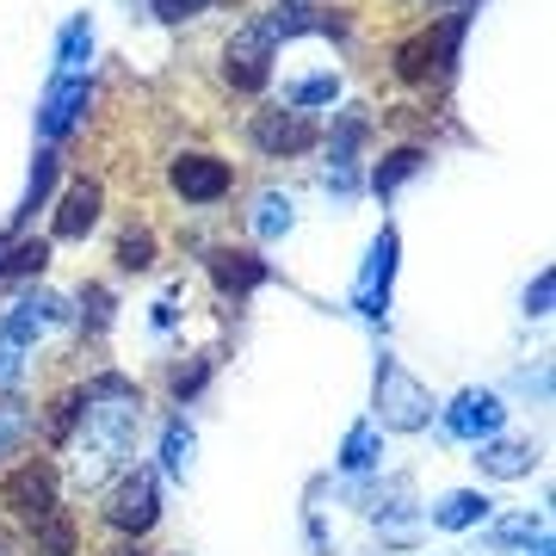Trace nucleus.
Masks as SVG:
<instances>
[{"mask_svg": "<svg viewBox=\"0 0 556 556\" xmlns=\"http://www.w3.org/2000/svg\"><path fill=\"white\" fill-rule=\"evenodd\" d=\"M137 433H142V390L118 371H100V378L80 383V427H75V445L80 464L75 477L87 489H100L112 470H124V457L137 452Z\"/></svg>", "mask_w": 556, "mask_h": 556, "instance_id": "1", "label": "nucleus"}, {"mask_svg": "<svg viewBox=\"0 0 556 556\" xmlns=\"http://www.w3.org/2000/svg\"><path fill=\"white\" fill-rule=\"evenodd\" d=\"M464 31H470V13H445V20H427L420 31L390 50V68L408 87H433V80L457 75V50H464Z\"/></svg>", "mask_w": 556, "mask_h": 556, "instance_id": "2", "label": "nucleus"}, {"mask_svg": "<svg viewBox=\"0 0 556 556\" xmlns=\"http://www.w3.org/2000/svg\"><path fill=\"white\" fill-rule=\"evenodd\" d=\"M427 420H433V390L402 358L383 353L378 378H371V427H383V433H420Z\"/></svg>", "mask_w": 556, "mask_h": 556, "instance_id": "3", "label": "nucleus"}, {"mask_svg": "<svg viewBox=\"0 0 556 556\" xmlns=\"http://www.w3.org/2000/svg\"><path fill=\"white\" fill-rule=\"evenodd\" d=\"M100 519L118 538H149V532H155V519H161V477H155V470L124 464L118 477L100 489Z\"/></svg>", "mask_w": 556, "mask_h": 556, "instance_id": "4", "label": "nucleus"}, {"mask_svg": "<svg viewBox=\"0 0 556 556\" xmlns=\"http://www.w3.org/2000/svg\"><path fill=\"white\" fill-rule=\"evenodd\" d=\"M0 507L20 526H43L50 514H62V470L50 457H20L7 477H0Z\"/></svg>", "mask_w": 556, "mask_h": 556, "instance_id": "5", "label": "nucleus"}, {"mask_svg": "<svg viewBox=\"0 0 556 556\" xmlns=\"http://www.w3.org/2000/svg\"><path fill=\"white\" fill-rule=\"evenodd\" d=\"M167 192H174L179 204H192V211H211V204H223L236 192V167H229L217 149H179V155L167 161Z\"/></svg>", "mask_w": 556, "mask_h": 556, "instance_id": "6", "label": "nucleus"}, {"mask_svg": "<svg viewBox=\"0 0 556 556\" xmlns=\"http://www.w3.org/2000/svg\"><path fill=\"white\" fill-rule=\"evenodd\" d=\"M273 62H278V43L260 31V20L236 25V31L223 38V87L254 100V93L273 87Z\"/></svg>", "mask_w": 556, "mask_h": 556, "instance_id": "7", "label": "nucleus"}, {"mask_svg": "<svg viewBox=\"0 0 556 556\" xmlns=\"http://www.w3.org/2000/svg\"><path fill=\"white\" fill-rule=\"evenodd\" d=\"M396 266H402V236H396V223H383L378 236H371V248H365V266H358V278H353V309H358L365 321H383V316H390Z\"/></svg>", "mask_w": 556, "mask_h": 556, "instance_id": "8", "label": "nucleus"}, {"mask_svg": "<svg viewBox=\"0 0 556 556\" xmlns=\"http://www.w3.org/2000/svg\"><path fill=\"white\" fill-rule=\"evenodd\" d=\"M248 142H254V155H266V161H298L321 142V124L309 118V112H291V105H266V112L248 118Z\"/></svg>", "mask_w": 556, "mask_h": 556, "instance_id": "9", "label": "nucleus"}, {"mask_svg": "<svg viewBox=\"0 0 556 556\" xmlns=\"http://www.w3.org/2000/svg\"><path fill=\"white\" fill-rule=\"evenodd\" d=\"M87 105H93V75H50V87H43V100H38V137H43V149H56L68 130H80Z\"/></svg>", "mask_w": 556, "mask_h": 556, "instance_id": "10", "label": "nucleus"}, {"mask_svg": "<svg viewBox=\"0 0 556 556\" xmlns=\"http://www.w3.org/2000/svg\"><path fill=\"white\" fill-rule=\"evenodd\" d=\"M439 420H445V433L452 439L482 445V439H501V427H507V402H501V390L470 383V390H457V396L439 408Z\"/></svg>", "mask_w": 556, "mask_h": 556, "instance_id": "11", "label": "nucleus"}, {"mask_svg": "<svg viewBox=\"0 0 556 556\" xmlns=\"http://www.w3.org/2000/svg\"><path fill=\"white\" fill-rule=\"evenodd\" d=\"M204 273H211V285L223 298H248V291H260L273 278V260H260V248L223 241V248H204Z\"/></svg>", "mask_w": 556, "mask_h": 556, "instance_id": "12", "label": "nucleus"}, {"mask_svg": "<svg viewBox=\"0 0 556 556\" xmlns=\"http://www.w3.org/2000/svg\"><path fill=\"white\" fill-rule=\"evenodd\" d=\"M105 217V186L100 179H75L56 199V217H50V241H87Z\"/></svg>", "mask_w": 556, "mask_h": 556, "instance_id": "13", "label": "nucleus"}, {"mask_svg": "<svg viewBox=\"0 0 556 556\" xmlns=\"http://www.w3.org/2000/svg\"><path fill=\"white\" fill-rule=\"evenodd\" d=\"M56 321H68V298H56V291H25V298L0 316V334L13 340V346H31V340L50 334Z\"/></svg>", "mask_w": 556, "mask_h": 556, "instance_id": "14", "label": "nucleus"}, {"mask_svg": "<svg viewBox=\"0 0 556 556\" xmlns=\"http://www.w3.org/2000/svg\"><path fill=\"white\" fill-rule=\"evenodd\" d=\"M56 179H62V155H56V149H38V161H31V179H25L20 204H13V223H7V236H25V223L38 217L50 199H56Z\"/></svg>", "mask_w": 556, "mask_h": 556, "instance_id": "15", "label": "nucleus"}, {"mask_svg": "<svg viewBox=\"0 0 556 556\" xmlns=\"http://www.w3.org/2000/svg\"><path fill=\"white\" fill-rule=\"evenodd\" d=\"M371 130H378V118L365 112V105H340L334 124H328V167H358V149L371 142Z\"/></svg>", "mask_w": 556, "mask_h": 556, "instance_id": "16", "label": "nucleus"}, {"mask_svg": "<svg viewBox=\"0 0 556 556\" xmlns=\"http://www.w3.org/2000/svg\"><path fill=\"white\" fill-rule=\"evenodd\" d=\"M477 470L495 482H519L538 470V445L532 439H482L477 445Z\"/></svg>", "mask_w": 556, "mask_h": 556, "instance_id": "17", "label": "nucleus"}, {"mask_svg": "<svg viewBox=\"0 0 556 556\" xmlns=\"http://www.w3.org/2000/svg\"><path fill=\"white\" fill-rule=\"evenodd\" d=\"M427 514H433L439 532H470V526H489L495 519V501L482 495V489H445Z\"/></svg>", "mask_w": 556, "mask_h": 556, "instance_id": "18", "label": "nucleus"}, {"mask_svg": "<svg viewBox=\"0 0 556 556\" xmlns=\"http://www.w3.org/2000/svg\"><path fill=\"white\" fill-rule=\"evenodd\" d=\"M415 174H427V149H420V142H396V149H383V161L365 174V186H371L378 199H396Z\"/></svg>", "mask_w": 556, "mask_h": 556, "instance_id": "19", "label": "nucleus"}, {"mask_svg": "<svg viewBox=\"0 0 556 556\" xmlns=\"http://www.w3.org/2000/svg\"><path fill=\"white\" fill-rule=\"evenodd\" d=\"M248 229H254V241H285L291 229H298V199H291L285 186H266V192H254Z\"/></svg>", "mask_w": 556, "mask_h": 556, "instance_id": "20", "label": "nucleus"}, {"mask_svg": "<svg viewBox=\"0 0 556 556\" xmlns=\"http://www.w3.org/2000/svg\"><path fill=\"white\" fill-rule=\"evenodd\" d=\"M346 477H371V470H383V427H371V420H358L353 433L340 439V457H334Z\"/></svg>", "mask_w": 556, "mask_h": 556, "instance_id": "21", "label": "nucleus"}, {"mask_svg": "<svg viewBox=\"0 0 556 556\" xmlns=\"http://www.w3.org/2000/svg\"><path fill=\"white\" fill-rule=\"evenodd\" d=\"M56 75H93V20L87 13H75L56 31Z\"/></svg>", "mask_w": 556, "mask_h": 556, "instance_id": "22", "label": "nucleus"}, {"mask_svg": "<svg viewBox=\"0 0 556 556\" xmlns=\"http://www.w3.org/2000/svg\"><path fill=\"white\" fill-rule=\"evenodd\" d=\"M43 266H50V236H7V254H0V285L38 278Z\"/></svg>", "mask_w": 556, "mask_h": 556, "instance_id": "23", "label": "nucleus"}, {"mask_svg": "<svg viewBox=\"0 0 556 556\" xmlns=\"http://www.w3.org/2000/svg\"><path fill=\"white\" fill-rule=\"evenodd\" d=\"M334 100H340V75H334V68L285 80V105H291V112H316V105H334Z\"/></svg>", "mask_w": 556, "mask_h": 556, "instance_id": "24", "label": "nucleus"}, {"mask_svg": "<svg viewBox=\"0 0 556 556\" xmlns=\"http://www.w3.org/2000/svg\"><path fill=\"white\" fill-rule=\"evenodd\" d=\"M38 427H43L50 445H68V439H75V427H80V383L75 390H62V396H50V408L38 415Z\"/></svg>", "mask_w": 556, "mask_h": 556, "instance_id": "25", "label": "nucleus"}, {"mask_svg": "<svg viewBox=\"0 0 556 556\" xmlns=\"http://www.w3.org/2000/svg\"><path fill=\"white\" fill-rule=\"evenodd\" d=\"M192 427L186 420H167V433H161V477H174V482H186V470H192Z\"/></svg>", "mask_w": 556, "mask_h": 556, "instance_id": "26", "label": "nucleus"}, {"mask_svg": "<svg viewBox=\"0 0 556 556\" xmlns=\"http://www.w3.org/2000/svg\"><path fill=\"white\" fill-rule=\"evenodd\" d=\"M31 538H38V556H80V532L68 514H50L43 526H31Z\"/></svg>", "mask_w": 556, "mask_h": 556, "instance_id": "27", "label": "nucleus"}, {"mask_svg": "<svg viewBox=\"0 0 556 556\" xmlns=\"http://www.w3.org/2000/svg\"><path fill=\"white\" fill-rule=\"evenodd\" d=\"M25 433H31V408H25L20 396H0V457L20 452Z\"/></svg>", "mask_w": 556, "mask_h": 556, "instance_id": "28", "label": "nucleus"}, {"mask_svg": "<svg viewBox=\"0 0 556 556\" xmlns=\"http://www.w3.org/2000/svg\"><path fill=\"white\" fill-rule=\"evenodd\" d=\"M155 266V229H124L118 236V273H149Z\"/></svg>", "mask_w": 556, "mask_h": 556, "instance_id": "29", "label": "nucleus"}, {"mask_svg": "<svg viewBox=\"0 0 556 556\" xmlns=\"http://www.w3.org/2000/svg\"><path fill=\"white\" fill-rule=\"evenodd\" d=\"M112 309H118V303H112V291H105V285H87V291H80V328H87L93 340L112 328Z\"/></svg>", "mask_w": 556, "mask_h": 556, "instance_id": "30", "label": "nucleus"}, {"mask_svg": "<svg viewBox=\"0 0 556 556\" xmlns=\"http://www.w3.org/2000/svg\"><path fill=\"white\" fill-rule=\"evenodd\" d=\"M551 303H556V266H544V273L526 285V316L544 321V316H551Z\"/></svg>", "mask_w": 556, "mask_h": 556, "instance_id": "31", "label": "nucleus"}, {"mask_svg": "<svg viewBox=\"0 0 556 556\" xmlns=\"http://www.w3.org/2000/svg\"><path fill=\"white\" fill-rule=\"evenodd\" d=\"M204 383H211V358H192V365H179L174 378H167V390H174L179 402H192Z\"/></svg>", "mask_w": 556, "mask_h": 556, "instance_id": "32", "label": "nucleus"}, {"mask_svg": "<svg viewBox=\"0 0 556 556\" xmlns=\"http://www.w3.org/2000/svg\"><path fill=\"white\" fill-rule=\"evenodd\" d=\"M217 0H149V13H155L161 25H186V20H199V13H211Z\"/></svg>", "mask_w": 556, "mask_h": 556, "instance_id": "33", "label": "nucleus"}, {"mask_svg": "<svg viewBox=\"0 0 556 556\" xmlns=\"http://www.w3.org/2000/svg\"><path fill=\"white\" fill-rule=\"evenodd\" d=\"M538 532H544V519L519 514V519H507V526H495V532H489V544H501V551H507V544H526V538H538Z\"/></svg>", "mask_w": 556, "mask_h": 556, "instance_id": "34", "label": "nucleus"}, {"mask_svg": "<svg viewBox=\"0 0 556 556\" xmlns=\"http://www.w3.org/2000/svg\"><path fill=\"white\" fill-rule=\"evenodd\" d=\"M25 346H13V340L0 334V390H13V383H20V371H25Z\"/></svg>", "mask_w": 556, "mask_h": 556, "instance_id": "35", "label": "nucleus"}, {"mask_svg": "<svg viewBox=\"0 0 556 556\" xmlns=\"http://www.w3.org/2000/svg\"><path fill=\"white\" fill-rule=\"evenodd\" d=\"M149 321H155V328H174V321H179L174 298H161V303H155V316H149Z\"/></svg>", "mask_w": 556, "mask_h": 556, "instance_id": "36", "label": "nucleus"}, {"mask_svg": "<svg viewBox=\"0 0 556 556\" xmlns=\"http://www.w3.org/2000/svg\"><path fill=\"white\" fill-rule=\"evenodd\" d=\"M0 556H25V551H20V538L7 532V526H0Z\"/></svg>", "mask_w": 556, "mask_h": 556, "instance_id": "37", "label": "nucleus"}, {"mask_svg": "<svg viewBox=\"0 0 556 556\" xmlns=\"http://www.w3.org/2000/svg\"><path fill=\"white\" fill-rule=\"evenodd\" d=\"M445 13H477V0H439Z\"/></svg>", "mask_w": 556, "mask_h": 556, "instance_id": "38", "label": "nucleus"}, {"mask_svg": "<svg viewBox=\"0 0 556 556\" xmlns=\"http://www.w3.org/2000/svg\"><path fill=\"white\" fill-rule=\"evenodd\" d=\"M112 556H142V551H137V544H130V551H112Z\"/></svg>", "mask_w": 556, "mask_h": 556, "instance_id": "39", "label": "nucleus"}]
</instances>
